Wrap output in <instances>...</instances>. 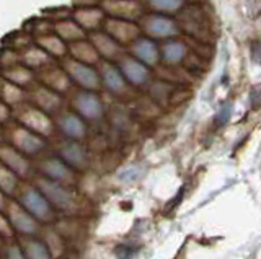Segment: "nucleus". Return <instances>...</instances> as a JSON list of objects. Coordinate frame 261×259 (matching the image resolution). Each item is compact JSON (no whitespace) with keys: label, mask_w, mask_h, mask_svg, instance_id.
Wrapping results in <instances>:
<instances>
[{"label":"nucleus","mask_w":261,"mask_h":259,"mask_svg":"<svg viewBox=\"0 0 261 259\" xmlns=\"http://www.w3.org/2000/svg\"><path fill=\"white\" fill-rule=\"evenodd\" d=\"M28 100L31 101V104H35L36 108L43 109L51 116L62 109V103H64L61 93L54 92L53 88H49L43 83L31 85V92H28Z\"/></svg>","instance_id":"9"},{"label":"nucleus","mask_w":261,"mask_h":259,"mask_svg":"<svg viewBox=\"0 0 261 259\" xmlns=\"http://www.w3.org/2000/svg\"><path fill=\"white\" fill-rule=\"evenodd\" d=\"M44 243L49 249V254L51 257H59L64 253V243H62V237L57 232H54L53 228L46 230L44 233Z\"/></svg>","instance_id":"31"},{"label":"nucleus","mask_w":261,"mask_h":259,"mask_svg":"<svg viewBox=\"0 0 261 259\" xmlns=\"http://www.w3.org/2000/svg\"><path fill=\"white\" fill-rule=\"evenodd\" d=\"M4 241H5V240H4L2 237H0V253H2V248H4Z\"/></svg>","instance_id":"42"},{"label":"nucleus","mask_w":261,"mask_h":259,"mask_svg":"<svg viewBox=\"0 0 261 259\" xmlns=\"http://www.w3.org/2000/svg\"><path fill=\"white\" fill-rule=\"evenodd\" d=\"M8 143H12L15 149H18L27 157L39 155L47 145L46 137L30 131L18 123H15L8 131Z\"/></svg>","instance_id":"5"},{"label":"nucleus","mask_w":261,"mask_h":259,"mask_svg":"<svg viewBox=\"0 0 261 259\" xmlns=\"http://www.w3.org/2000/svg\"><path fill=\"white\" fill-rule=\"evenodd\" d=\"M57 127L61 132L72 140H84L87 137V123L75 111H65L57 118Z\"/></svg>","instance_id":"20"},{"label":"nucleus","mask_w":261,"mask_h":259,"mask_svg":"<svg viewBox=\"0 0 261 259\" xmlns=\"http://www.w3.org/2000/svg\"><path fill=\"white\" fill-rule=\"evenodd\" d=\"M129 49H130V55H134L136 59L144 62L149 67L157 66L160 61V47L149 36L147 38L139 36L134 43L129 44Z\"/></svg>","instance_id":"21"},{"label":"nucleus","mask_w":261,"mask_h":259,"mask_svg":"<svg viewBox=\"0 0 261 259\" xmlns=\"http://www.w3.org/2000/svg\"><path fill=\"white\" fill-rule=\"evenodd\" d=\"M54 33L65 43H73L87 38V31L82 28L75 20H59L54 23Z\"/></svg>","instance_id":"27"},{"label":"nucleus","mask_w":261,"mask_h":259,"mask_svg":"<svg viewBox=\"0 0 261 259\" xmlns=\"http://www.w3.org/2000/svg\"><path fill=\"white\" fill-rule=\"evenodd\" d=\"M15 121L23 127L30 129V131L36 132L43 137H51L54 134V121L51 119V114H47L43 109L36 108L35 104L21 103L15 108Z\"/></svg>","instance_id":"3"},{"label":"nucleus","mask_w":261,"mask_h":259,"mask_svg":"<svg viewBox=\"0 0 261 259\" xmlns=\"http://www.w3.org/2000/svg\"><path fill=\"white\" fill-rule=\"evenodd\" d=\"M106 17L136 21L144 15V7L139 0H100Z\"/></svg>","instance_id":"12"},{"label":"nucleus","mask_w":261,"mask_h":259,"mask_svg":"<svg viewBox=\"0 0 261 259\" xmlns=\"http://www.w3.org/2000/svg\"><path fill=\"white\" fill-rule=\"evenodd\" d=\"M0 161L5 163L12 171H15L20 180H27L31 175L30 158L24 153H21L18 149H15L12 143L0 142Z\"/></svg>","instance_id":"16"},{"label":"nucleus","mask_w":261,"mask_h":259,"mask_svg":"<svg viewBox=\"0 0 261 259\" xmlns=\"http://www.w3.org/2000/svg\"><path fill=\"white\" fill-rule=\"evenodd\" d=\"M72 109L85 121H100L105 114V104L98 93L82 88L72 96Z\"/></svg>","instance_id":"7"},{"label":"nucleus","mask_w":261,"mask_h":259,"mask_svg":"<svg viewBox=\"0 0 261 259\" xmlns=\"http://www.w3.org/2000/svg\"><path fill=\"white\" fill-rule=\"evenodd\" d=\"M4 140V131H2V124H0V142Z\"/></svg>","instance_id":"41"},{"label":"nucleus","mask_w":261,"mask_h":259,"mask_svg":"<svg viewBox=\"0 0 261 259\" xmlns=\"http://www.w3.org/2000/svg\"><path fill=\"white\" fill-rule=\"evenodd\" d=\"M61 66L67 72L72 83L80 87L82 90L98 92L101 88V78H100V74H98V69H95V66H90V64H85V62H79L72 57H67V55L62 57Z\"/></svg>","instance_id":"4"},{"label":"nucleus","mask_w":261,"mask_h":259,"mask_svg":"<svg viewBox=\"0 0 261 259\" xmlns=\"http://www.w3.org/2000/svg\"><path fill=\"white\" fill-rule=\"evenodd\" d=\"M72 18L75 20L87 33H92V31L103 28L106 13L100 5H87V7H77V9L72 12Z\"/></svg>","instance_id":"19"},{"label":"nucleus","mask_w":261,"mask_h":259,"mask_svg":"<svg viewBox=\"0 0 261 259\" xmlns=\"http://www.w3.org/2000/svg\"><path fill=\"white\" fill-rule=\"evenodd\" d=\"M67 55L72 59H75L79 62H85L90 64V66H98L100 62V54L96 52L95 46L92 44V41L87 38L79 39V41H73L67 44Z\"/></svg>","instance_id":"22"},{"label":"nucleus","mask_w":261,"mask_h":259,"mask_svg":"<svg viewBox=\"0 0 261 259\" xmlns=\"http://www.w3.org/2000/svg\"><path fill=\"white\" fill-rule=\"evenodd\" d=\"M103 30L124 47L129 46L130 43H134L136 39L142 35L141 26H139L136 21L113 18V17H106L103 23Z\"/></svg>","instance_id":"10"},{"label":"nucleus","mask_w":261,"mask_h":259,"mask_svg":"<svg viewBox=\"0 0 261 259\" xmlns=\"http://www.w3.org/2000/svg\"><path fill=\"white\" fill-rule=\"evenodd\" d=\"M0 100L7 103L10 108H16L18 104L28 100L27 88L16 85L13 82H8L2 75H0Z\"/></svg>","instance_id":"24"},{"label":"nucleus","mask_w":261,"mask_h":259,"mask_svg":"<svg viewBox=\"0 0 261 259\" xmlns=\"http://www.w3.org/2000/svg\"><path fill=\"white\" fill-rule=\"evenodd\" d=\"M39 175H43L49 180L59 181L62 184H73L75 183V169H72L65 161L57 157H47L39 163Z\"/></svg>","instance_id":"15"},{"label":"nucleus","mask_w":261,"mask_h":259,"mask_svg":"<svg viewBox=\"0 0 261 259\" xmlns=\"http://www.w3.org/2000/svg\"><path fill=\"white\" fill-rule=\"evenodd\" d=\"M98 74L101 78V87H105L111 95L114 96H122L127 93L129 83L126 82L124 75L119 70L116 62L110 61H100L98 62Z\"/></svg>","instance_id":"11"},{"label":"nucleus","mask_w":261,"mask_h":259,"mask_svg":"<svg viewBox=\"0 0 261 259\" xmlns=\"http://www.w3.org/2000/svg\"><path fill=\"white\" fill-rule=\"evenodd\" d=\"M186 0H147L153 10H157L160 13H173L178 12L185 5Z\"/></svg>","instance_id":"32"},{"label":"nucleus","mask_w":261,"mask_h":259,"mask_svg":"<svg viewBox=\"0 0 261 259\" xmlns=\"http://www.w3.org/2000/svg\"><path fill=\"white\" fill-rule=\"evenodd\" d=\"M12 118V108L0 100V124H7Z\"/></svg>","instance_id":"36"},{"label":"nucleus","mask_w":261,"mask_h":259,"mask_svg":"<svg viewBox=\"0 0 261 259\" xmlns=\"http://www.w3.org/2000/svg\"><path fill=\"white\" fill-rule=\"evenodd\" d=\"M2 249H5V256L7 257H15V259H21V257H24L23 256V251H21V246H20V243H18V240H10V245L8 246H5V248H2Z\"/></svg>","instance_id":"35"},{"label":"nucleus","mask_w":261,"mask_h":259,"mask_svg":"<svg viewBox=\"0 0 261 259\" xmlns=\"http://www.w3.org/2000/svg\"><path fill=\"white\" fill-rule=\"evenodd\" d=\"M20 62V52H16L13 49H5L0 52V70L8 69Z\"/></svg>","instance_id":"33"},{"label":"nucleus","mask_w":261,"mask_h":259,"mask_svg":"<svg viewBox=\"0 0 261 259\" xmlns=\"http://www.w3.org/2000/svg\"><path fill=\"white\" fill-rule=\"evenodd\" d=\"M57 155L75 171H84L88 166V153L87 149L80 143V140L67 139L62 142L61 147L57 149Z\"/></svg>","instance_id":"18"},{"label":"nucleus","mask_w":261,"mask_h":259,"mask_svg":"<svg viewBox=\"0 0 261 259\" xmlns=\"http://www.w3.org/2000/svg\"><path fill=\"white\" fill-rule=\"evenodd\" d=\"M230 114H232V108L227 104V106H224L222 111H220L219 114H217V118H216V124H217V126L225 124L227 121H228V118H230Z\"/></svg>","instance_id":"37"},{"label":"nucleus","mask_w":261,"mask_h":259,"mask_svg":"<svg viewBox=\"0 0 261 259\" xmlns=\"http://www.w3.org/2000/svg\"><path fill=\"white\" fill-rule=\"evenodd\" d=\"M35 44H38L39 47H43V49L54 59H62V57L67 55V43L62 41V39L57 36L54 31H53V33L35 36Z\"/></svg>","instance_id":"25"},{"label":"nucleus","mask_w":261,"mask_h":259,"mask_svg":"<svg viewBox=\"0 0 261 259\" xmlns=\"http://www.w3.org/2000/svg\"><path fill=\"white\" fill-rule=\"evenodd\" d=\"M15 199L28 210V212L36 218L41 225L53 223L56 218V210L49 204L44 194L41 192L35 184L24 183L20 184L15 192Z\"/></svg>","instance_id":"2"},{"label":"nucleus","mask_w":261,"mask_h":259,"mask_svg":"<svg viewBox=\"0 0 261 259\" xmlns=\"http://www.w3.org/2000/svg\"><path fill=\"white\" fill-rule=\"evenodd\" d=\"M8 199H10V196H7V194L2 189H0V210H2V212H5V207H7Z\"/></svg>","instance_id":"40"},{"label":"nucleus","mask_w":261,"mask_h":259,"mask_svg":"<svg viewBox=\"0 0 261 259\" xmlns=\"http://www.w3.org/2000/svg\"><path fill=\"white\" fill-rule=\"evenodd\" d=\"M33 184L44 194L47 202L54 207V210H57V212L73 215L79 210V199L75 196V192L70 191L67 184L49 180V178L43 175H38Z\"/></svg>","instance_id":"1"},{"label":"nucleus","mask_w":261,"mask_h":259,"mask_svg":"<svg viewBox=\"0 0 261 259\" xmlns=\"http://www.w3.org/2000/svg\"><path fill=\"white\" fill-rule=\"evenodd\" d=\"M88 39L95 46L96 52L100 54L101 61L118 62L124 55V46H121L116 39L111 38L105 30H96L87 35Z\"/></svg>","instance_id":"13"},{"label":"nucleus","mask_w":261,"mask_h":259,"mask_svg":"<svg viewBox=\"0 0 261 259\" xmlns=\"http://www.w3.org/2000/svg\"><path fill=\"white\" fill-rule=\"evenodd\" d=\"M251 57L255 62H261V43H253L251 44Z\"/></svg>","instance_id":"39"},{"label":"nucleus","mask_w":261,"mask_h":259,"mask_svg":"<svg viewBox=\"0 0 261 259\" xmlns=\"http://www.w3.org/2000/svg\"><path fill=\"white\" fill-rule=\"evenodd\" d=\"M2 77L5 80H8V82H13V83L20 85L23 88H28L36 82V72L28 69L27 66H23V64H20V62L15 64V66H12V67H8V69H4Z\"/></svg>","instance_id":"26"},{"label":"nucleus","mask_w":261,"mask_h":259,"mask_svg":"<svg viewBox=\"0 0 261 259\" xmlns=\"http://www.w3.org/2000/svg\"><path fill=\"white\" fill-rule=\"evenodd\" d=\"M250 100H251L253 108H258L259 106V104H261V85L253 88L251 93H250Z\"/></svg>","instance_id":"38"},{"label":"nucleus","mask_w":261,"mask_h":259,"mask_svg":"<svg viewBox=\"0 0 261 259\" xmlns=\"http://www.w3.org/2000/svg\"><path fill=\"white\" fill-rule=\"evenodd\" d=\"M185 57L186 46L183 41H178V39L167 41L160 49V59H163L167 64H179L181 61H185Z\"/></svg>","instance_id":"29"},{"label":"nucleus","mask_w":261,"mask_h":259,"mask_svg":"<svg viewBox=\"0 0 261 259\" xmlns=\"http://www.w3.org/2000/svg\"><path fill=\"white\" fill-rule=\"evenodd\" d=\"M141 31L152 39H168L179 33V26L165 15H142L141 17Z\"/></svg>","instance_id":"8"},{"label":"nucleus","mask_w":261,"mask_h":259,"mask_svg":"<svg viewBox=\"0 0 261 259\" xmlns=\"http://www.w3.org/2000/svg\"><path fill=\"white\" fill-rule=\"evenodd\" d=\"M119 70L124 75L126 82L133 87H142L145 83H149L150 80V69L149 66H145L144 62L136 59L134 55L124 54L122 57L116 62Z\"/></svg>","instance_id":"14"},{"label":"nucleus","mask_w":261,"mask_h":259,"mask_svg":"<svg viewBox=\"0 0 261 259\" xmlns=\"http://www.w3.org/2000/svg\"><path fill=\"white\" fill-rule=\"evenodd\" d=\"M0 237H2L5 241H10L15 238V230L13 226L10 223V220H8V217L5 212H2L0 210Z\"/></svg>","instance_id":"34"},{"label":"nucleus","mask_w":261,"mask_h":259,"mask_svg":"<svg viewBox=\"0 0 261 259\" xmlns=\"http://www.w3.org/2000/svg\"><path fill=\"white\" fill-rule=\"evenodd\" d=\"M5 214L8 217V220H10L15 233L21 235V237H33V235L36 237L39 233L41 223L15 197L8 199Z\"/></svg>","instance_id":"6"},{"label":"nucleus","mask_w":261,"mask_h":259,"mask_svg":"<svg viewBox=\"0 0 261 259\" xmlns=\"http://www.w3.org/2000/svg\"><path fill=\"white\" fill-rule=\"evenodd\" d=\"M18 243L21 246L24 257H28V259H49L51 257L44 240L35 238V235H33V237H20Z\"/></svg>","instance_id":"28"},{"label":"nucleus","mask_w":261,"mask_h":259,"mask_svg":"<svg viewBox=\"0 0 261 259\" xmlns=\"http://www.w3.org/2000/svg\"><path fill=\"white\" fill-rule=\"evenodd\" d=\"M36 78L39 80V83L53 88L54 92L61 93V95L69 92V88L72 85V80L69 78L67 72L62 69V66H57V64H54V62L46 66L44 69L38 70Z\"/></svg>","instance_id":"17"},{"label":"nucleus","mask_w":261,"mask_h":259,"mask_svg":"<svg viewBox=\"0 0 261 259\" xmlns=\"http://www.w3.org/2000/svg\"><path fill=\"white\" fill-rule=\"evenodd\" d=\"M20 186V178L16 176L15 171H12L5 163L0 161V189H2L7 196H15L16 189Z\"/></svg>","instance_id":"30"},{"label":"nucleus","mask_w":261,"mask_h":259,"mask_svg":"<svg viewBox=\"0 0 261 259\" xmlns=\"http://www.w3.org/2000/svg\"><path fill=\"white\" fill-rule=\"evenodd\" d=\"M54 62V57H51L43 47H39L38 44H33V46H27L23 47V51L20 52V64L27 66L31 70H41L44 69L46 66Z\"/></svg>","instance_id":"23"}]
</instances>
